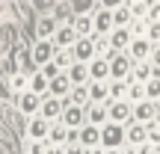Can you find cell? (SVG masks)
Instances as JSON below:
<instances>
[{
	"instance_id": "6da1fadb",
	"label": "cell",
	"mask_w": 160,
	"mask_h": 154,
	"mask_svg": "<svg viewBox=\"0 0 160 154\" xmlns=\"http://www.w3.org/2000/svg\"><path fill=\"white\" fill-rule=\"evenodd\" d=\"M122 145H125V127H122V125H113V122H107V125L101 127V148L119 151Z\"/></svg>"
},
{
	"instance_id": "7a4b0ae2",
	"label": "cell",
	"mask_w": 160,
	"mask_h": 154,
	"mask_svg": "<svg viewBox=\"0 0 160 154\" xmlns=\"http://www.w3.org/2000/svg\"><path fill=\"white\" fill-rule=\"evenodd\" d=\"M107 113H110V122L113 125H122V127L133 125V104L131 101H113L107 107Z\"/></svg>"
},
{
	"instance_id": "3957f363",
	"label": "cell",
	"mask_w": 160,
	"mask_h": 154,
	"mask_svg": "<svg viewBox=\"0 0 160 154\" xmlns=\"http://www.w3.org/2000/svg\"><path fill=\"white\" fill-rule=\"evenodd\" d=\"M59 47L53 45V42H36L33 47H30V57H33V65H39V68H45V65L53 62V57H57Z\"/></svg>"
},
{
	"instance_id": "277c9868",
	"label": "cell",
	"mask_w": 160,
	"mask_h": 154,
	"mask_svg": "<svg viewBox=\"0 0 160 154\" xmlns=\"http://www.w3.org/2000/svg\"><path fill=\"white\" fill-rule=\"evenodd\" d=\"M131 74H133V59L128 53H116L110 59V77L113 80H128Z\"/></svg>"
},
{
	"instance_id": "5b68a950",
	"label": "cell",
	"mask_w": 160,
	"mask_h": 154,
	"mask_svg": "<svg viewBox=\"0 0 160 154\" xmlns=\"http://www.w3.org/2000/svg\"><path fill=\"white\" fill-rule=\"evenodd\" d=\"M160 116V107H157V101H142V104H137L133 107V122L137 125H154V119Z\"/></svg>"
},
{
	"instance_id": "8992f818",
	"label": "cell",
	"mask_w": 160,
	"mask_h": 154,
	"mask_svg": "<svg viewBox=\"0 0 160 154\" xmlns=\"http://www.w3.org/2000/svg\"><path fill=\"white\" fill-rule=\"evenodd\" d=\"M62 101L59 98H45L42 101V110H39V116L48 122V125H57V122H62Z\"/></svg>"
},
{
	"instance_id": "52a82bcc",
	"label": "cell",
	"mask_w": 160,
	"mask_h": 154,
	"mask_svg": "<svg viewBox=\"0 0 160 154\" xmlns=\"http://www.w3.org/2000/svg\"><path fill=\"white\" fill-rule=\"evenodd\" d=\"M30 137V142H45L48 133H51V125H48L42 116H33V119H27V131H24Z\"/></svg>"
},
{
	"instance_id": "ba28073f",
	"label": "cell",
	"mask_w": 160,
	"mask_h": 154,
	"mask_svg": "<svg viewBox=\"0 0 160 154\" xmlns=\"http://www.w3.org/2000/svg\"><path fill=\"white\" fill-rule=\"evenodd\" d=\"M92 24H95V36H110V33L116 30V24H113V12L104 9V6H98V9H95Z\"/></svg>"
},
{
	"instance_id": "9c48e42d",
	"label": "cell",
	"mask_w": 160,
	"mask_h": 154,
	"mask_svg": "<svg viewBox=\"0 0 160 154\" xmlns=\"http://www.w3.org/2000/svg\"><path fill=\"white\" fill-rule=\"evenodd\" d=\"M65 24H71V30L77 33V39H92V36H95V24H92V15H71Z\"/></svg>"
},
{
	"instance_id": "30bf717a",
	"label": "cell",
	"mask_w": 160,
	"mask_h": 154,
	"mask_svg": "<svg viewBox=\"0 0 160 154\" xmlns=\"http://www.w3.org/2000/svg\"><path fill=\"white\" fill-rule=\"evenodd\" d=\"M71 59H74V62L89 65L92 59H95V45H92V39H77L74 47H71Z\"/></svg>"
},
{
	"instance_id": "8fae6325",
	"label": "cell",
	"mask_w": 160,
	"mask_h": 154,
	"mask_svg": "<svg viewBox=\"0 0 160 154\" xmlns=\"http://www.w3.org/2000/svg\"><path fill=\"white\" fill-rule=\"evenodd\" d=\"M151 51H154V45H151L148 39H133L131 47H128V57H131L133 62H148V59H151Z\"/></svg>"
},
{
	"instance_id": "7c38bea8",
	"label": "cell",
	"mask_w": 160,
	"mask_h": 154,
	"mask_svg": "<svg viewBox=\"0 0 160 154\" xmlns=\"http://www.w3.org/2000/svg\"><path fill=\"white\" fill-rule=\"evenodd\" d=\"M42 101L45 98L42 95H33V92H24V95H18V110H21V116H39V110H42Z\"/></svg>"
},
{
	"instance_id": "4fadbf2b",
	"label": "cell",
	"mask_w": 160,
	"mask_h": 154,
	"mask_svg": "<svg viewBox=\"0 0 160 154\" xmlns=\"http://www.w3.org/2000/svg\"><path fill=\"white\" fill-rule=\"evenodd\" d=\"M62 125L68 127V131H80V127H86V110L83 107H65L62 110Z\"/></svg>"
},
{
	"instance_id": "5bb4252c",
	"label": "cell",
	"mask_w": 160,
	"mask_h": 154,
	"mask_svg": "<svg viewBox=\"0 0 160 154\" xmlns=\"http://www.w3.org/2000/svg\"><path fill=\"white\" fill-rule=\"evenodd\" d=\"M110 80V59L98 57L89 62V83H107Z\"/></svg>"
},
{
	"instance_id": "9a60e30c",
	"label": "cell",
	"mask_w": 160,
	"mask_h": 154,
	"mask_svg": "<svg viewBox=\"0 0 160 154\" xmlns=\"http://www.w3.org/2000/svg\"><path fill=\"white\" fill-rule=\"evenodd\" d=\"M74 42H77V33L71 30V24H59L57 36H53V45H57L59 51H71V47H74Z\"/></svg>"
},
{
	"instance_id": "2e32d148",
	"label": "cell",
	"mask_w": 160,
	"mask_h": 154,
	"mask_svg": "<svg viewBox=\"0 0 160 154\" xmlns=\"http://www.w3.org/2000/svg\"><path fill=\"white\" fill-rule=\"evenodd\" d=\"M125 142H128V145H133V148L145 145V142H148V127H145V125H137V122H133L131 127H125Z\"/></svg>"
},
{
	"instance_id": "e0dca14e",
	"label": "cell",
	"mask_w": 160,
	"mask_h": 154,
	"mask_svg": "<svg viewBox=\"0 0 160 154\" xmlns=\"http://www.w3.org/2000/svg\"><path fill=\"white\" fill-rule=\"evenodd\" d=\"M107 122H110L107 107H101V104H89V107H86V125H92V127H104Z\"/></svg>"
},
{
	"instance_id": "ac0fdd59",
	"label": "cell",
	"mask_w": 160,
	"mask_h": 154,
	"mask_svg": "<svg viewBox=\"0 0 160 154\" xmlns=\"http://www.w3.org/2000/svg\"><path fill=\"white\" fill-rule=\"evenodd\" d=\"M107 39H110V47H113L116 53H128V47H131L133 36H131V30H113Z\"/></svg>"
},
{
	"instance_id": "d6986e66",
	"label": "cell",
	"mask_w": 160,
	"mask_h": 154,
	"mask_svg": "<svg viewBox=\"0 0 160 154\" xmlns=\"http://www.w3.org/2000/svg\"><path fill=\"white\" fill-rule=\"evenodd\" d=\"M57 30H59V24L53 21L51 15L39 18V24H36V36H39V42H53V36H57Z\"/></svg>"
},
{
	"instance_id": "ffe728a7",
	"label": "cell",
	"mask_w": 160,
	"mask_h": 154,
	"mask_svg": "<svg viewBox=\"0 0 160 154\" xmlns=\"http://www.w3.org/2000/svg\"><path fill=\"white\" fill-rule=\"evenodd\" d=\"M80 145H83L86 151L98 148V145H101V127H92V125L80 127Z\"/></svg>"
},
{
	"instance_id": "44dd1931",
	"label": "cell",
	"mask_w": 160,
	"mask_h": 154,
	"mask_svg": "<svg viewBox=\"0 0 160 154\" xmlns=\"http://www.w3.org/2000/svg\"><path fill=\"white\" fill-rule=\"evenodd\" d=\"M15 42H18V27L12 21H0V47L9 51V47H15Z\"/></svg>"
},
{
	"instance_id": "7402d4cb",
	"label": "cell",
	"mask_w": 160,
	"mask_h": 154,
	"mask_svg": "<svg viewBox=\"0 0 160 154\" xmlns=\"http://www.w3.org/2000/svg\"><path fill=\"white\" fill-rule=\"evenodd\" d=\"M107 101H110V83H89V104L107 107Z\"/></svg>"
},
{
	"instance_id": "603a6c76",
	"label": "cell",
	"mask_w": 160,
	"mask_h": 154,
	"mask_svg": "<svg viewBox=\"0 0 160 154\" xmlns=\"http://www.w3.org/2000/svg\"><path fill=\"white\" fill-rule=\"evenodd\" d=\"M68 80H71V86H89V65H83V62H74L68 71Z\"/></svg>"
},
{
	"instance_id": "cb8c5ba5",
	"label": "cell",
	"mask_w": 160,
	"mask_h": 154,
	"mask_svg": "<svg viewBox=\"0 0 160 154\" xmlns=\"http://www.w3.org/2000/svg\"><path fill=\"white\" fill-rule=\"evenodd\" d=\"M30 77H33V74H24V71H15V74L9 77V89L15 92V95H24V92H30Z\"/></svg>"
},
{
	"instance_id": "d4e9b609",
	"label": "cell",
	"mask_w": 160,
	"mask_h": 154,
	"mask_svg": "<svg viewBox=\"0 0 160 154\" xmlns=\"http://www.w3.org/2000/svg\"><path fill=\"white\" fill-rule=\"evenodd\" d=\"M48 142H51V145H65V142H68V127H65L62 122L51 125V133H48Z\"/></svg>"
},
{
	"instance_id": "484cf974",
	"label": "cell",
	"mask_w": 160,
	"mask_h": 154,
	"mask_svg": "<svg viewBox=\"0 0 160 154\" xmlns=\"http://www.w3.org/2000/svg\"><path fill=\"white\" fill-rule=\"evenodd\" d=\"M151 77H154V65H151V62H137V65H133V83H148V80Z\"/></svg>"
},
{
	"instance_id": "4316f807",
	"label": "cell",
	"mask_w": 160,
	"mask_h": 154,
	"mask_svg": "<svg viewBox=\"0 0 160 154\" xmlns=\"http://www.w3.org/2000/svg\"><path fill=\"white\" fill-rule=\"evenodd\" d=\"M48 86H51V80L42 74V71H36V74L30 77V92H33V95H42V98H45L48 95Z\"/></svg>"
},
{
	"instance_id": "83f0119b",
	"label": "cell",
	"mask_w": 160,
	"mask_h": 154,
	"mask_svg": "<svg viewBox=\"0 0 160 154\" xmlns=\"http://www.w3.org/2000/svg\"><path fill=\"white\" fill-rule=\"evenodd\" d=\"M128 86H131V80H113V83H110V98H113V101H125L128 98Z\"/></svg>"
},
{
	"instance_id": "f1b7e54d",
	"label": "cell",
	"mask_w": 160,
	"mask_h": 154,
	"mask_svg": "<svg viewBox=\"0 0 160 154\" xmlns=\"http://www.w3.org/2000/svg\"><path fill=\"white\" fill-rule=\"evenodd\" d=\"M125 101H131L133 107H137V104H142V101H145V86H142V83H133V80H131V86H128V98H125Z\"/></svg>"
},
{
	"instance_id": "f546056e",
	"label": "cell",
	"mask_w": 160,
	"mask_h": 154,
	"mask_svg": "<svg viewBox=\"0 0 160 154\" xmlns=\"http://www.w3.org/2000/svg\"><path fill=\"white\" fill-rule=\"evenodd\" d=\"M53 65H57V68L65 74V71L74 65V59H71V51H57V57H53Z\"/></svg>"
},
{
	"instance_id": "4dcf8cb0",
	"label": "cell",
	"mask_w": 160,
	"mask_h": 154,
	"mask_svg": "<svg viewBox=\"0 0 160 154\" xmlns=\"http://www.w3.org/2000/svg\"><path fill=\"white\" fill-rule=\"evenodd\" d=\"M145 101H160V80L157 77H151L145 83Z\"/></svg>"
},
{
	"instance_id": "1f68e13d",
	"label": "cell",
	"mask_w": 160,
	"mask_h": 154,
	"mask_svg": "<svg viewBox=\"0 0 160 154\" xmlns=\"http://www.w3.org/2000/svg\"><path fill=\"white\" fill-rule=\"evenodd\" d=\"M92 45H95V59L110 51V39H107V36H92Z\"/></svg>"
},
{
	"instance_id": "d6a6232c",
	"label": "cell",
	"mask_w": 160,
	"mask_h": 154,
	"mask_svg": "<svg viewBox=\"0 0 160 154\" xmlns=\"http://www.w3.org/2000/svg\"><path fill=\"white\" fill-rule=\"evenodd\" d=\"M145 39H148L151 45H160V24H148V33H145Z\"/></svg>"
},
{
	"instance_id": "836d02e7",
	"label": "cell",
	"mask_w": 160,
	"mask_h": 154,
	"mask_svg": "<svg viewBox=\"0 0 160 154\" xmlns=\"http://www.w3.org/2000/svg\"><path fill=\"white\" fill-rule=\"evenodd\" d=\"M27 154H48V139L45 142H27Z\"/></svg>"
},
{
	"instance_id": "e575fe53",
	"label": "cell",
	"mask_w": 160,
	"mask_h": 154,
	"mask_svg": "<svg viewBox=\"0 0 160 154\" xmlns=\"http://www.w3.org/2000/svg\"><path fill=\"white\" fill-rule=\"evenodd\" d=\"M157 142H160V127L148 125V145H157Z\"/></svg>"
},
{
	"instance_id": "d590c367",
	"label": "cell",
	"mask_w": 160,
	"mask_h": 154,
	"mask_svg": "<svg viewBox=\"0 0 160 154\" xmlns=\"http://www.w3.org/2000/svg\"><path fill=\"white\" fill-rule=\"evenodd\" d=\"M154 68H160V45H154V51H151V59H148Z\"/></svg>"
},
{
	"instance_id": "8d00e7d4",
	"label": "cell",
	"mask_w": 160,
	"mask_h": 154,
	"mask_svg": "<svg viewBox=\"0 0 160 154\" xmlns=\"http://www.w3.org/2000/svg\"><path fill=\"white\" fill-rule=\"evenodd\" d=\"M65 154H89L83 145H65Z\"/></svg>"
},
{
	"instance_id": "74e56055",
	"label": "cell",
	"mask_w": 160,
	"mask_h": 154,
	"mask_svg": "<svg viewBox=\"0 0 160 154\" xmlns=\"http://www.w3.org/2000/svg\"><path fill=\"white\" fill-rule=\"evenodd\" d=\"M137 154H157V148H154V145H148V142H145V145H139V148H137Z\"/></svg>"
},
{
	"instance_id": "f35d334b",
	"label": "cell",
	"mask_w": 160,
	"mask_h": 154,
	"mask_svg": "<svg viewBox=\"0 0 160 154\" xmlns=\"http://www.w3.org/2000/svg\"><path fill=\"white\" fill-rule=\"evenodd\" d=\"M48 154H65V145H51L48 142Z\"/></svg>"
},
{
	"instance_id": "ab89813d",
	"label": "cell",
	"mask_w": 160,
	"mask_h": 154,
	"mask_svg": "<svg viewBox=\"0 0 160 154\" xmlns=\"http://www.w3.org/2000/svg\"><path fill=\"white\" fill-rule=\"evenodd\" d=\"M116 154H137V148H133V145H128V142H125V145H122V148L116 151Z\"/></svg>"
},
{
	"instance_id": "60d3db41",
	"label": "cell",
	"mask_w": 160,
	"mask_h": 154,
	"mask_svg": "<svg viewBox=\"0 0 160 154\" xmlns=\"http://www.w3.org/2000/svg\"><path fill=\"white\" fill-rule=\"evenodd\" d=\"M157 107H160V101H157Z\"/></svg>"
}]
</instances>
